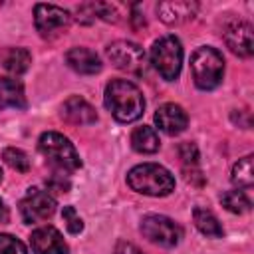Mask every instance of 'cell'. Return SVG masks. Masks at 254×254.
Returning <instances> with one entry per match:
<instances>
[{
  "mask_svg": "<svg viewBox=\"0 0 254 254\" xmlns=\"http://www.w3.org/2000/svg\"><path fill=\"white\" fill-rule=\"evenodd\" d=\"M220 200H222L224 208L230 210V212H234V214H244V212H248L250 206H252L250 196L246 194V190H240V189L224 192V194L220 196Z\"/></svg>",
  "mask_w": 254,
  "mask_h": 254,
  "instance_id": "ffe728a7",
  "label": "cell"
},
{
  "mask_svg": "<svg viewBox=\"0 0 254 254\" xmlns=\"http://www.w3.org/2000/svg\"><path fill=\"white\" fill-rule=\"evenodd\" d=\"M141 234L159 246L165 248H173L181 242L183 238V228L169 216L163 214H147L141 220Z\"/></svg>",
  "mask_w": 254,
  "mask_h": 254,
  "instance_id": "8992f818",
  "label": "cell"
},
{
  "mask_svg": "<svg viewBox=\"0 0 254 254\" xmlns=\"http://www.w3.org/2000/svg\"><path fill=\"white\" fill-rule=\"evenodd\" d=\"M65 64L73 71L83 73V75H93V73H99L101 71V60H99V56L93 50H87V48H71L65 54Z\"/></svg>",
  "mask_w": 254,
  "mask_h": 254,
  "instance_id": "5bb4252c",
  "label": "cell"
},
{
  "mask_svg": "<svg viewBox=\"0 0 254 254\" xmlns=\"http://www.w3.org/2000/svg\"><path fill=\"white\" fill-rule=\"evenodd\" d=\"M151 64L153 67L169 81L177 79L183 67V46L175 36L159 38L151 48Z\"/></svg>",
  "mask_w": 254,
  "mask_h": 254,
  "instance_id": "5b68a950",
  "label": "cell"
},
{
  "mask_svg": "<svg viewBox=\"0 0 254 254\" xmlns=\"http://www.w3.org/2000/svg\"><path fill=\"white\" fill-rule=\"evenodd\" d=\"M159 135L153 127L149 125H141V127H135L133 133H131V147L137 151V153H155L159 151Z\"/></svg>",
  "mask_w": 254,
  "mask_h": 254,
  "instance_id": "ac0fdd59",
  "label": "cell"
},
{
  "mask_svg": "<svg viewBox=\"0 0 254 254\" xmlns=\"http://www.w3.org/2000/svg\"><path fill=\"white\" fill-rule=\"evenodd\" d=\"M32 250L36 254H67V244L62 232L54 226H40L30 236Z\"/></svg>",
  "mask_w": 254,
  "mask_h": 254,
  "instance_id": "8fae6325",
  "label": "cell"
},
{
  "mask_svg": "<svg viewBox=\"0 0 254 254\" xmlns=\"http://www.w3.org/2000/svg\"><path fill=\"white\" fill-rule=\"evenodd\" d=\"M8 218H10V210H8L6 202L0 198V224H2V222H8Z\"/></svg>",
  "mask_w": 254,
  "mask_h": 254,
  "instance_id": "4316f807",
  "label": "cell"
},
{
  "mask_svg": "<svg viewBox=\"0 0 254 254\" xmlns=\"http://www.w3.org/2000/svg\"><path fill=\"white\" fill-rule=\"evenodd\" d=\"M107 58L117 69L127 71L131 75H141L147 67V58H145L143 48L129 40H117L109 44Z\"/></svg>",
  "mask_w": 254,
  "mask_h": 254,
  "instance_id": "52a82bcc",
  "label": "cell"
},
{
  "mask_svg": "<svg viewBox=\"0 0 254 254\" xmlns=\"http://www.w3.org/2000/svg\"><path fill=\"white\" fill-rule=\"evenodd\" d=\"M190 71L196 87L208 91L220 85L224 75V58L216 48L202 46L190 58Z\"/></svg>",
  "mask_w": 254,
  "mask_h": 254,
  "instance_id": "3957f363",
  "label": "cell"
},
{
  "mask_svg": "<svg viewBox=\"0 0 254 254\" xmlns=\"http://www.w3.org/2000/svg\"><path fill=\"white\" fill-rule=\"evenodd\" d=\"M192 220H194V226L204 234V236H210V238H220L224 234L218 218L206 210V208H194L192 210Z\"/></svg>",
  "mask_w": 254,
  "mask_h": 254,
  "instance_id": "d6986e66",
  "label": "cell"
},
{
  "mask_svg": "<svg viewBox=\"0 0 254 254\" xmlns=\"http://www.w3.org/2000/svg\"><path fill=\"white\" fill-rule=\"evenodd\" d=\"M0 181H2V169H0Z\"/></svg>",
  "mask_w": 254,
  "mask_h": 254,
  "instance_id": "83f0119b",
  "label": "cell"
},
{
  "mask_svg": "<svg viewBox=\"0 0 254 254\" xmlns=\"http://www.w3.org/2000/svg\"><path fill=\"white\" fill-rule=\"evenodd\" d=\"M34 22H36V30L40 32L42 38H56L58 34H62L69 22L71 16L67 10L54 6V4H36L34 8Z\"/></svg>",
  "mask_w": 254,
  "mask_h": 254,
  "instance_id": "9c48e42d",
  "label": "cell"
},
{
  "mask_svg": "<svg viewBox=\"0 0 254 254\" xmlns=\"http://www.w3.org/2000/svg\"><path fill=\"white\" fill-rule=\"evenodd\" d=\"M224 42L240 58H250L254 54L252 26L244 20H232L224 26Z\"/></svg>",
  "mask_w": 254,
  "mask_h": 254,
  "instance_id": "30bf717a",
  "label": "cell"
},
{
  "mask_svg": "<svg viewBox=\"0 0 254 254\" xmlns=\"http://www.w3.org/2000/svg\"><path fill=\"white\" fill-rule=\"evenodd\" d=\"M105 107L119 123L137 121L143 115L145 99L141 89L127 79H111L105 85Z\"/></svg>",
  "mask_w": 254,
  "mask_h": 254,
  "instance_id": "6da1fadb",
  "label": "cell"
},
{
  "mask_svg": "<svg viewBox=\"0 0 254 254\" xmlns=\"http://www.w3.org/2000/svg\"><path fill=\"white\" fill-rule=\"evenodd\" d=\"M198 10L196 2H187V0H177V2H161L157 6V14L165 24H183L190 18H194Z\"/></svg>",
  "mask_w": 254,
  "mask_h": 254,
  "instance_id": "9a60e30c",
  "label": "cell"
},
{
  "mask_svg": "<svg viewBox=\"0 0 254 254\" xmlns=\"http://www.w3.org/2000/svg\"><path fill=\"white\" fill-rule=\"evenodd\" d=\"M179 155H181L185 167H189V165L192 167V165H196V161H198V149H196L194 143H183V145L179 147Z\"/></svg>",
  "mask_w": 254,
  "mask_h": 254,
  "instance_id": "d4e9b609",
  "label": "cell"
},
{
  "mask_svg": "<svg viewBox=\"0 0 254 254\" xmlns=\"http://www.w3.org/2000/svg\"><path fill=\"white\" fill-rule=\"evenodd\" d=\"M30 64H32V56L26 48H2L0 50V65L14 75L28 71Z\"/></svg>",
  "mask_w": 254,
  "mask_h": 254,
  "instance_id": "e0dca14e",
  "label": "cell"
},
{
  "mask_svg": "<svg viewBox=\"0 0 254 254\" xmlns=\"http://www.w3.org/2000/svg\"><path fill=\"white\" fill-rule=\"evenodd\" d=\"M232 183L244 189H250L254 183V173H252V155H246L242 159H238V163L232 167V175H230Z\"/></svg>",
  "mask_w": 254,
  "mask_h": 254,
  "instance_id": "44dd1931",
  "label": "cell"
},
{
  "mask_svg": "<svg viewBox=\"0 0 254 254\" xmlns=\"http://www.w3.org/2000/svg\"><path fill=\"white\" fill-rule=\"evenodd\" d=\"M2 159L6 161V165H10L14 171L18 173H26L30 169V159L28 155L22 151V149H16V147H6L2 151Z\"/></svg>",
  "mask_w": 254,
  "mask_h": 254,
  "instance_id": "7402d4cb",
  "label": "cell"
},
{
  "mask_svg": "<svg viewBox=\"0 0 254 254\" xmlns=\"http://www.w3.org/2000/svg\"><path fill=\"white\" fill-rule=\"evenodd\" d=\"M0 254H28V250L24 242L18 240L16 236L0 232Z\"/></svg>",
  "mask_w": 254,
  "mask_h": 254,
  "instance_id": "603a6c76",
  "label": "cell"
},
{
  "mask_svg": "<svg viewBox=\"0 0 254 254\" xmlns=\"http://www.w3.org/2000/svg\"><path fill=\"white\" fill-rule=\"evenodd\" d=\"M56 212V200L48 190L38 187L28 189L24 198L20 200V214L26 224H38L48 220Z\"/></svg>",
  "mask_w": 254,
  "mask_h": 254,
  "instance_id": "ba28073f",
  "label": "cell"
},
{
  "mask_svg": "<svg viewBox=\"0 0 254 254\" xmlns=\"http://www.w3.org/2000/svg\"><path fill=\"white\" fill-rule=\"evenodd\" d=\"M62 218H64L65 228H67L69 234H79V232L83 230V220L79 218V214L75 212L73 206H64V210H62Z\"/></svg>",
  "mask_w": 254,
  "mask_h": 254,
  "instance_id": "cb8c5ba5",
  "label": "cell"
},
{
  "mask_svg": "<svg viewBox=\"0 0 254 254\" xmlns=\"http://www.w3.org/2000/svg\"><path fill=\"white\" fill-rule=\"evenodd\" d=\"M38 147H40L42 155L50 161V165L62 173H71L81 167V161H79V155H77L73 143L58 131L42 133Z\"/></svg>",
  "mask_w": 254,
  "mask_h": 254,
  "instance_id": "277c9868",
  "label": "cell"
},
{
  "mask_svg": "<svg viewBox=\"0 0 254 254\" xmlns=\"http://www.w3.org/2000/svg\"><path fill=\"white\" fill-rule=\"evenodd\" d=\"M48 187L52 190H58V192H67L69 190V181L62 175V173H56L50 181H48Z\"/></svg>",
  "mask_w": 254,
  "mask_h": 254,
  "instance_id": "484cf974",
  "label": "cell"
},
{
  "mask_svg": "<svg viewBox=\"0 0 254 254\" xmlns=\"http://www.w3.org/2000/svg\"><path fill=\"white\" fill-rule=\"evenodd\" d=\"M24 109L26 107V95L22 81L14 77H0V111L4 109Z\"/></svg>",
  "mask_w": 254,
  "mask_h": 254,
  "instance_id": "2e32d148",
  "label": "cell"
},
{
  "mask_svg": "<svg viewBox=\"0 0 254 254\" xmlns=\"http://www.w3.org/2000/svg\"><path fill=\"white\" fill-rule=\"evenodd\" d=\"M62 117L71 125H91L97 121L95 109L79 95H71L62 105Z\"/></svg>",
  "mask_w": 254,
  "mask_h": 254,
  "instance_id": "4fadbf2b",
  "label": "cell"
},
{
  "mask_svg": "<svg viewBox=\"0 0 254 254\" xmlns=\"http://www.w3.org/2000/svg\"><path fill=\"white\" fill-rule=\"evenodd\" d=\"M155 123L157 127L167 133V135H179L187 129L189 125V117H187V111L177 105V103H165L157 109L155 113Z\"/></svg>",
  "mask_w": 254,
  "mask_h": 254,
  "instance_id": "7c38bea8",
  "label": "cell"
},
{
  "mask_svg": "<svg viewBox=\"0 0 254 254\" xmlns=\"http://www.w3.org/2000/svg\"><path fill=\"white\" fill-rule=\"evenodd\" d=\"M127 185L141 194L167 196L175 190V177L157 163H143L127 173Z\"/></svg>",
  "mask_w": 254,
  "mask_h": 254,
  "instance_id": "7a4b0ae2",
  "label": "cell"
}]
</instances>
